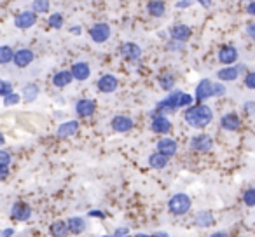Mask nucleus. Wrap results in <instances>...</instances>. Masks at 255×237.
I'll use <instances>...</instances> for the list:
<instances>
[{
	"mask_svg": "<svg viewBox=\"0 0 255 237\" xmlns=\"http://www.w3.org/2000/svg\"><path fill=\"white\" fill-rule=\"evenodd\" d=\"M67 223H68V229H70V234H75V236L82 234L86 230V227H88V223L81 216H72V218L67 220Z\"/></svg>",
	"mask_w": 255,
	"mask_h": 237,
	"instance_id": "obj_25",
	"label": "nucleus"
},
{
	"mask_svg": "<svg viewBox=\"0 0 255 237\" xmlns=\"http://www.w3.org/2000/svg\"><path fill=\"white\" fill-rule=\"evenodd\" d=\"M88 215L89 216H98V218H105V213L100 211V209H93V211H89Z\"/></svg>",
	"mask_w": 255,
	"mask_h": 237,
	"instance_id": "obj_44",
	"label": "nucleus"
},
{
	"mask_svg": "<svg viewBox=\"0 0 255 237\" xmlns=\"http://www.w3.org/2000/svg\"><path fill=\"white\" fill-rule=\"evenodd\" d=\"M12 236H14V229H4L0 237H12Z\"/></svg>",
	"mask_w": 255,
	"mask_h": 237,
	"instance_id": "obj_45",
	"label": "nucleus"
},
{
	"mask_svg": "<svg viewBox=\"0 0 255 237\" xmlns=\"http://www.w3.org/2000/svg\"><path fill=\"white\" fill-rule=\"evenodd\" d=\"M9 174V166H0V180H5Z\"/></svg>",
	"mask_w": 255,
	"mask_h": 237,
	"instance_id": "obj_41",
	"label": "nucleus"
},
{
	"mask_svg": "<svg viewBox=\"0 0 255 237\" xmlns=\"http://www.w3.org/2000/svg\"><path fill=\"white\" fill-rule=\"evenodd\" d=\"M74 80V75H72V70H61L56 72L53 77V85L58 89H63L67 85H70V82Z\"/></svg>",
	"mask_w": 255,
	"mask_h": 237,
	"instance_id": "obj_19",
	"label": "nucleus"
},
{
	"mask_svg": "<svg viewBox=\"0 0 255 237\" xmlns=\"http://www.w3.org/2000/svg\"><path fill=\"white\" fill-rule=\"evenodd\" d=\"M49 25L53 26V28L60 30L61 26H63V16L60 14V12H54V14L49 16Z\"/></svg>",
	"mask_w": 255,
	"mask_h": 237,
	"instance_id": "obj_33",
	"label": "nucleus"
},
{
	"mask_svg": "<svg viewBox=\"0 0 255 237\" xmlns=\"http://www.w3.org/2000/svg\"><path fill=\"white\" fill-rule=\"evenodd\" d=\"M11 92H14V91H12L11 82H7V80L0 82V94H2V98H5V96L11 94Z\"/></svg>",
	"mask_w": 255,
	"mask_h": 237,
	"instance_id": "obj_35",
	"label": "nucleus"
},
{
	"mask_svg": "<svg viewBox=\"0 0 255 237\" xmlns=\"http://www.w3.org/2000/svg\"><path fill=\"white\" fill-rule=\"evenodd\" d=\"M180 96H182L180 91H175L171 94H168V98H164L163 101L157 103L156 113H163L164 115V113H173L175 110H178V99H180Z\"/></svg>",
	"mask_w": 255,
	"mask_h": 237,
	"instance_id": "obj_4",
	"label": "nucleus"
},
{
	"mask_svg": "<svg viewBox=\"0 0 255 237\" xmlns=\"http://www.w3.org/2000/svg\"><path fill=\"white\" fill-rule=\"evenodd\" d=\"M245 85L248 89H255V72H250V74L245 77Z\"/></svg>",
	"mask_w": 255,
	"mask_h": 237,
	"instance_id": "obj_38",
	"label": "nucleus"
},
{
	"mask_svg": "<svg viewBox=\"0 0 255 237\" xmlns=\"http://www.w3.org/2000/svg\"><path fill=\"white\" fill-rule=\"evenodd\" d=\"M9 162H11V154L2 150L0 152V166H9Z\"/></svg>",
	"mask_w": 255,
	"mask_h": 237,
	"instance_id": "obj_39",
	"label": "nucleus"
},
{
	"mask_svg": "<svg viewBox=\"0 0 255 237\" xmlns=\"http://www.w3.org/2000/svg\"><path fill=\"white\" fill-rule=\"evenodd\" d=\"M119 53H121V56L128 61H136V60H140V56H142V49H140V46H136V44H133V42L123 44L121 49H119Z\"/></svg>",
	"mask_w": 255,
	"mask_h": 237,
	"instance_id": "obj_11",
	"label": "nucleus"
},
{
	"mask_svg": "<svg viewBox=\"0 0 255 237\" xmlns=\"http://www.w3.org/2000/svg\"><path fill=\"white\" fill-rule=\"evenodd\" d=\"M198 2H201L203 7H210V4H212V0H198Z\"/></svg>",
	"mask_w": 255,
	"mask_h": 237,
	"instance_id": "obj_49",
	"label": "nucleus"
},
{
	"mask_svg": "<svg viewBox=\"0 0 255 237\" xmlns=\"http://www.w3.org/2000/svg\"><path fill=\"white\" fill-rule=\"evenodd\" d=\"M194 225L199 227V229H208V227L215 225V218L210 211L203 209V211H198L194 216Z\"/></svg>",
	"mask_w": 255,
	"mask_h": 237,
	"instance_id": "obj_18",
	"label": "nucleus"
},
{
	"mask_svg": "<svg viewBox=\"0 0 255 237\" xmlns=\"http://www.w3.org/2000/svg\"><path fill=\"white\" fill-rule=\"evenodd\" d=\"M177 150H178V145H177V142H175L173 138H168V136H164V138H161L159 142H157V152H161L163 156L173 157L175 154H177Z\"/></svg>",
	"mask_w": 255,
	"mask_h": 237,
	"instance_id": "obj_15",
	"label": "nucleus"
},
{
	"mask_svg": "<svg viewBox=\"0 0 255 237\" xmlns=\"http://www.w3.org/2000/svg\"><path fill=\"white\" fill-rule=\"evenodd\" d=\"M171 128H173V124H171V121L166 115H163V113H152L150 129L154 133H157V135H168L171 131Z\"/></svg>",
	"mask_w": 255,
	"mask_h": 237,
	"instance_id": "obj_5",
	"label": "nucleus"
},
{
	"mask_svg": "<svg viewBox=\"0 0 255 237\" xmlns=\"http://www.w3.org/2000/svg\"><path fill=\"white\" fill-rule=\"evenodd\" d=\"M243 202L248 208H255V188H248L243 194Z\"/></svg>",
	"mask_w": 255,
	"mask_h": 237,
	"instance_id": "obj_32",
	"label": "nucleus"
},
{
	"mask_svg": "<svg viewBox=\"0 0 255 237\" xmlns=\"http://www.w3.org/2000/svg\"><path fill=\"white\" fill-rule=\"evenodd\" d=\"M72 75H74L75 80H88L89 75H91V68H89L88 63H84V61H79V63H75L74 67H72Z\"/></svg>",
	"mask_w": 255,
	"mask_h": 237,
	"instance_id": "obj_20",
	"label": "nucleus"
},
{
	"mask_svg": "<svg viewBox=\"0 0 255 237\" xmlns=\"http://www.w3.org/2000/svg\"><path fill=\"white\" fill-rule=\"evenodd\" d=\"M77 131H79V122L77 121H67L56 129V136L58 138L67 140V138H72Z\"/></svg>",
	"mask_w": 255,
	"mask_h": 237,
	"instance_id": "obj_17",
	"label": "nucleus"
},
{
	"mask_svg": "<svg viewBox=\"0 0 255 237\" xmlns=\"http://www.w3.org/2000/svg\"><path fill=\"white\" fill-rule=\"evenodd\" d=\"M247 33H248V37L255 39V23H250V25H247Z\"/></svg>",
	"mask_w": 255,
	"mask_h": 237,
	"instance_id": "obj_43",
	"label": "nucleus"
},
{
	"mask_svg": "<svg viewBox=\"0 0 255 237\" xmlns=\"http://www.w3.org/2000/svg\"><path fill=\"white\" fill-rule=\"evenodd\" d=\"M95 112H96V103L89 98L79 99L77 105H75V113L79 117H91Z\"/></svg>",
	"mask_w": 255,
	"mask_h": 237,
	"instance_id": "obj_14",
	"label": "nucleus"
},
{
	"mask_svg": "<svg viewBox=\"0 0 255 237\" xmlns=\"http://www.w3.org/2000/svg\"><path fill=\"white\" fill-rule=\"evenodd\" d=\"M192 2H194V0H180V2L177 4V9H185V7H189V5H191Z\"/></svg>",
	"mask_w": 255,
	"mask_h": 237,
	"instance_id": "obj_42",
	"label": "nucleus"
},
{
	"mask_svg": "<svg viewBox=\"0 0 255 237\" xmlns=\"http://www.w3.org/2000/svg\"><path fill=\"white\" fill-rule=\"evenodd\" d=\"M243 110H245V113L247 115H255V101H247L243 105Z\"/></svg>",
	"mask_w": 255,
	"mask_h": 237,
	"instance_id": "obj_40",
	"label": "nucleus"
},
{
	"mask_svg": "<svg viewBox=\"0 0 255 237\" xmlns=\"http://www.w3.org/2000/svg\"><path fill=\"white\" fill-rule=\"evenodd\" d=\"M191 149L196 150V152H210V150L213 149V138L210 135H205V133H201V135H196L194 138H191Z\"/></svg>",
	"mask_w": 255,
	"mask_h": 237,
	"instance_id": "obj_7",
	"label": "nucleus"
},
{
	"mask_svg": "<svg viewBox=\"0 0 255 237\" xmlns=\"http://www.w3.org/2000/svg\"><path fill=\"white\" fill-rule=\"evenodd\" d=\"M152 237H170V234H168V232H161V230H159V232H154Z\"/></svg>",
	"mask_w": 255,
	"mask_h": 237,
	"instance_id": "obj_48",
	"label": "nucleus"
},
{
	"mask_svg": "<svg viewBox=\"0 0 255 237\" xmlns=\"http://www.w3.org/2000/svg\"><path fill=\"white\" fill-rule=\"evenodd\" d=\"M39 92H40V89H39V85H37V84L25 85V89H23V99H25V101H28V103L35 101V99L39 98Z\"/></svg>",
	"mask_w": 255,
	"mask_h": 237,
	"instance_id": "obj_28",
	"label": "nucleus"
},
{
	"mask_svg": "<svg viewBox=\"0 0 255 237\" xmlns=\"http://www.w3.org/2000/svg\"><path fill=\"white\" fill-rule=\"evenodd\" d=\"M184 119L191 128L203 129L213 121V110L208 105H196L189 106L184 113Z\"/></svg>",
	"mask_w": 255,
	"mask_h": 237,
	"instance_id": "obj_1",
	"label": "nucleus"
},
{
	"mask_svg": "<svg viewBox=\"0 0 255 237\" xmlns=\"http://www.w3.org/2000/svg\"><path fill=\"white\" fill-rule=\"evenodd\" d=\"M241 126V119L238 117V113L231 112V113H226L222 115L220 119V128L226 129V131H238Z\"/></svg>",
	"mask_w": 255,
	"mask_h": 237,
	"instance_id": "obj_16",
	"label": "nucleus"
},
{
	"mask_svg": "<svg viewBox=\"0 0 255 237\" xmlns=\"http://www.w3.org/2000/svg\"><path fill=\"white\" fill-rule=\"evenodd\" d=\"M192 101H194V99H192L191 94H187V92H182L180 99H178V108H182V106H189Z\"/></svg>",
	"mask_w": 255,
	"mask_h": 237,
	"instance_id": "obj_37",
	"label": "nucleus"
},
{
	"mask_svg": "<svg viewBox=\"0 0 255 237\" xmlns=\"http://www.w3.org/2000/svg\"><path fill=\"white\" fill-rule=\"evenodd\" d=\"M14 54L16 53L9 46H2L0 47V63L7 65L9 61H14Z\"/></svg>",
	"mask_w": 255,
	"mask_h": 237,
	"instance_id": "obj_30",
	"label": "nucleus"
},
{
	"mask_svg": "<svg viewBox=\"0 0 255 237\" xmlns=\"http://www.w3.org/2000/svg\"><path fill=\"white\" fill-rule=\"evenodd\" d=\"M72 33H74V35H79V33H81V26H74V28H72Z\"/></svg>",
	"mask_w": 255,
	"mask_h": 237,
	"instance_id": "obj_50",
	"label": "nucleus"
},
{
	"mask_svg": "<svg viewBox=\"0 0 255 237\" xmlns=\"http://www.w3.org/2000/svg\"><path fill=\"white\" fill-rule=\"evenodd\" d=\"M192 208V201L187 194H175L173 197L168 202V209H170L171 215L175 216H184L191 211Z\"/></svg>",
	"mask_w": 255,
	"mask_h": 237,
	"instance_id": "obj_3",
	"label": "nucleus"
},
{
	"mask_svg": "<svg viewBox=\"0 0 255 237\" xmlns=\"http://www.w3.org/2000/svg\"><path fill=\"white\" fill-rule=\"evenodd\" d=\"M226 94V85L217 84V82H212L210 79H203L199 80V84L196 85V101H205V99L212 98V96H222Z\"/></svg>",
	"mask_w": 255,
	"mask_h": 237,
	"instance_id": "obj_2",
	"label": "nucleus"
},
{
	"mask_svg": "<svg viewBox=\"0 0 255 237\" xmlns=\"http://www.w3.org/2000/svg\"><path fill=\"white\" fill-rule=\"evenodd\" d=\"M170 35L175 42H185V40L191 37V28L187 25H175L170 30Z\"/></svg>",
	"mask_w": 255,
	"mask_h": 237,
	"instance_id": "obj_23",
	"label": "nucleus"
},
{
	"mask_svg": "<svg viewBox=\"0 0 255 237\" xmlns=\"http://www.w3.org/2000/svg\"><path fill=\"white\" fill-rule=\"evenodd\" d=\"M11 216L16 222H28L32 218V208L26 202H14L11 208Z\"/></svg>",
	"mask_w": 255,
	"mask_h": 237,
	"instance_id": "obj_9",
	"label": "nucleus"
},
{
	"mask_svg": "<svg viewBox=\"0 0 255 237\" xmlns=\"http://www.w3.org/2000/svg\"><path fill=\"white\" fill-rule=\"evenodd\" d=\"M110 33H112V30H110V26L107 25V23H96V25H93L91 30H89V35H91L93 42H96V44L107 42V40L110 39Z\"/></svg>",
	"mask_w": 255,
	"mask_h": 237,
	"instance_id": "obj_6",
	"label": "nucleus"
},
{
	"mask_svg": "<svg viewBox=\"0 0 255 237\" xmlns=\"http://www.w3.org/2000/svg\"><path fill=\"white\" fill-rule=\"evenodd\" d=\"M37 23V12L35 11H23L16 16L14 19V25L21 30H26L30 26H33Z\"/></svg>",
	"mask_w": 255,
	"mask_h": 237,
	"instance_id": "obj_12",
	"label": "nucleus"
},
{
	"mask_svg": "<svg viewBox=\"0 0 255 237\" xmlns=\"http://www.w3.org/2000/svg\"><path fill=\"white\" fill-rule=\"evenodd\" d=\"M210 237H229V236H227V232H224V230H220V232H213Z\"/></svg>",
	"mask_w": 255,
	"mask_h": 237,
	"instance_id": "obj_47",
	"label": "nucleus"
},
{
	"mask_svg": "<svg viewBox=\"0 0 255 237\" xmlns=\"http://www.w3.org/2000/svg\"><path fill=\"white\" fill-rule=\"evenodd\" d=\"M159 85L163 91H171L175 87V77L171 74H163L159 77Z\"/></svg>",
	"mask_w": 255,
	"mask_h": 237,
	"instance_id": "obj_29",
	"label": "nucleus"
},
{
	"mask_svg": "<svg viewBox=\"0 0 255 237\" xmlns=\"http://www.w3.org/2000/svg\"><path fill=\"white\" fill-rule=\"evenodd\" d=\"M96 85H98V91L105 92V94H110V92L117 91V87H119V80H117V77H114V75L107 74V75H102V77L98 79Z\"/></svg>",
	"mask_w": 255,
	"mask_h": 237,
	"instance_id": "obj_10",
	"label": "nucleus"
},
{
	"mask_svg": "<svg viewBox=\"0 0 255 237\" xmlns=\"http://www.w3.org/2000/svg\"><path fill=\"white\" fill-rule=\"evenodd\" d=\"M110 128L116 133H128L135 128V122L129 115H116L110 121Z\"/></svg>",
	"mask_w": 255,
	"mask_h": 237,
	"instance_id": "obj_8",
	"label": "nucleus"
},
{
	"mask_svg": "<svg viewBox=\"0 0 255 237\" xmlns=\"http://www.w3.org/2000/svg\"><path fill=\"white\" fill-rule=\"evenodd\" d=\"M247 11H248V12H250V14H252V16H255V0H254V2H250V4H248Z\"/></svg>",
	"mask_w": 255,
	"mask_h": 237,
	"instance_id": "obj_46",
	"label": "nucleus"
},
{
	"mask_svg": "<svg viewBox=\"0 0 255 237\" xmlns=\"http://www.w3.org/2000/svg\"><path fill=\"white\" fill-rule=\"evenodd\" d=\"M32 9L37 14H46V12L49 11V0H33Z\"/></svg>",
	"mask_w": 255,
	"mask_h": 237,
	"instance_id": "obj_31",
	"label": "nucleus"
},
{
	"mask_svg": "<svg viewBox=\"0 0 255 237\" xmlns=\"http://www.w3.org/2000/svg\"><path fill=\"white\" fill-rule=\"evenodd\" d=\"M238 60V51L233 46H226L219 51V61L224 65H233Z\"/></svg>",
	"mask_w": 255,
	"mask_h": 237,
	"instance_id": "obj_22",
	"label": "nucleus"
},
{
	"mask_svg": "<svg viewBox=\"0 0 255 237\" xmlns=\"http://www.w3.org/2000/svg\"><path fill=\"white\" fill-rule=\"evenodd\" d=\"M133 237H152V236H149V234H135Z\"/></svg>",
	"mask_w": 255,
	"mask_h": 237,
	"instance_id": "obj_51",
	"label": "nucleus"
},
{
	"mask_svg": "<svg viewBox=\"0 0 255 237\" xmlns=\"http://www.w3.org/2000/svg\"><path fill=\"white\" fill-rule=\"evenodd\" d=\"M49 232L53 237H67L70 234V229H68L67 222H61V220H56V222L51 223Z\"/></svg>",
	"mask_w": 255,
	"mask_h": 237,
	"instance_id": "obj_24",
	"label": "nucleus"
},
{
	"mask_svg": "<svg viewBox=\"0 0 255 237\" xmlns=\"http://www.w3.org/2000/svg\"><path fill=\"white\" fill-rule=\"evenodd\" d=\"M241 2H254V0H241Z\"/></svg>",
	"mask_w": 255,
	"mask_h": 237,
	"instance_id": "obj_52",
	"label": "nucleus"
},
{
	"mask_svg": "<svg viewBox=\"0 0 255 237\" xmlns=\"http://www.w3.org/2000/svg\"><path fill=\"white\" fill-rule=\"evenodd\" d=\"M105 237H129V229L128 227H117L112 236H105Z\"/></svg>",
	"mask_w": 255,
	"mask_h": 237,
	"instance_id": "obj_36",
	"label": "nucleus"
},
{
	"mask_svg": "<svg viewBox=\"0 0 255 237\" xmlns=\"http://www.w3.org/2000/svg\"><path fill=\"white\" fill-rule=\"evenodd\" d=\"M243 70H245V67H231V65H227V67H224L222 70L217 72V77H219V80H222V82H233L240 77Z\"/></svg>",
	"mask_w": 255,
	"mask_h": 237,
	"instance_id": "obj_13",
	"label": "nucleus"
},
{
	"mask_svg": "<svg viewBox=\"0 0 255 237\" xmlns=\"http://www.w3.org/2000/svg\"><path fill=\"white\" fill-rule=\"evenodd\" d=\"M168 159H170V157L163 156L161 152H154L149 156V166L154 167V169H164L168 164Z\"/></svg>",
	"mask_w": 255,
	"mask_h": 237,
	"instance_id": "obj_26",
	"label": "nucleus"
},
{
	"mask_svg": "<svg viewBox=\"0 0 255 237\" xmlns=\"http://www.w3.org/2000/svg\"><path fill=\"white\" fill-rule=\"evenodd\" d=\"M33 58L35 56H33V53L30 49H19V51H16V54H14V65L19 68H25L32 63Z\"/></svg>",
	"mask_w": 255,
	"mask_h": 237,
	"instance_id": "obj_21",
	"label": "nucleus"
},
{
	"mask_svg": "<svg viewBox=\"0 0 255 237\" xmlns=\"http://www.w3.org/2000/svg\"><path fill=\"white\" fill-rule=\"evenodd\" d=\"M166 11V5H164L163 0H150L149 5H147V12L154 18H161Z\"/></svg>",
	"mask_w": 255,
	"mask_h": 237,
	"instance_id": "obj_27",
	"label": "nucleus"
},
{
	"mask_svg": "<svg viewBox=\"0 0 255 237\" xmlns=\"http://www.w3.org/2000/svg\"><path fill=\"white\" fill-rule=\"evenodd\" d=\"M19 99H21V96L18 94V92H11V94H7L4 98V105L5 106H11V105H18Z\"/></svg>",
	"mask_w": 255,
	"mask_h": 237,
	"instance_id": "obj_34",
	"label": "nucleus"
}]
</instances>
